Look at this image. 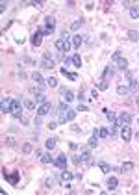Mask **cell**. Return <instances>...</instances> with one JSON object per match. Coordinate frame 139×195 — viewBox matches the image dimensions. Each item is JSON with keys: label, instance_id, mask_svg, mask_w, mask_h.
Masks as SVG:
<instances>
[{"label": "cell", "instance_id": "e575fe53", "mask_svg": "<svg viewBox=\"0 0 139 195\" xmlns=\"http://www.w3.org/2000/svg\"><path fill=\"white\" fill-rule=\"evenodd\" d=\"M111 74H113V71H111V67L108 65V67L104 69V73H102V78H106V80H108V78H111Z\"/></svg>", "mask_w": 139, "mask_h": 195}, {"label": "cell", "instance_id": "83f0119b", "mask_svg": "<svg viewBox=\"0 0 139 195\" xmlns=\"http://www.w3.org/2000/svg\"><path fill=\"white\" fill-rule=\"evenodd\" d=\"M71 61H72V65H74L76 69H80V67H82V58L78 56V54H74V56L71 58Z\"/></svg>", "mask_w": 139, "mask_h": 195}, {"label": "cell", "instance_id": "ffe728a7", "mask_svg": "<svg viewBox=\"0 0 139 195\" xmlns=\"http://www.w3.org/2000/svg\"><path fill=\"white\" fill-rule=\"evenodd\" d=\"M63 173H61V180L63 182H71L74 177H76V175H74V173H69V171H65V169H61Z\"/></svg>", "mask_w": 139, "mask_h": 195}, {"label": "cell", "instance_id": "f6af8a7d", "mask_svg": "<svg viewBox=\"0 0 139 195\" xmlns=\"http://www.w3.org/2000/svg\"><path fill=\"white\" fill-rule=\"evenodd\" d=\"M78 110H82V112H87V110H89V108H87V106H85V104H80V106H78Z\"/></svg>", "mask_w": 139, "mask_h": 195}, {"label": "cell", "instance_id": "52a82bcc", "mask_svg": "<svg viewBox=\"0 0 139 195\" xmlns=\"http://www.w3.org/2000/svg\"><path fill=\"white\" fill-rule=\"evenodd\" d=\"M45 28H47V32H54L56 30V17H52V15H48L47 19H45Z\"/></svg>", "mask_w": 139, "mask_h": 195}, {"label": "cell", "instance_id": "ab89813d", "mask_svg": "<svg viewBox=\"0 0 139 195\" xmlns=\"http://www.w3.org/2000/svg\"><path fill=\"white\" fill-rule=\"evenodd\" d=\"M91 99L95 101V99H98V89L95 88V89H91Z\"/></svg>", "mask_w": 139, "mask_h": 195}, {"label": "cell", "instance_id": "ac0fdd59", "mask_svg": "<svg viewBox=\"0 0 139 195\" xmlns=\"http://www.w3.org/2000/svg\"><path fill=\"white\" fill-rule=\"evenodd\" d=\"M117 93H119L121 97H126L128 93H130V88H128L126 84H121V85H117Z\"/></svg>", "mask_w": 139, "mask_h": 195}, {"label": "cell", "instance_id": "8992f818", "mask_svg": "<svg viewBox=\"0 0 139 195\" xmlns=\"http://www.w3.org/2000/svg\"><path fill=\"white\" fill-rule=\"evenodd\" d=\"M41 65H43L45 69H54V67H56V61L50 58V52H45V54H43V63H41Z\"/></svg>", "mask_w": 139, "mask_h": 195}, {"label": "cell", "instance_id": "f546056e", "mask_svg": "<svg viewBox=\"0 0 139 195\" xmlns=\"http://www.w3.org/2000/svg\"><path fill=\"white\" fill-rule=\"evenodd\" d=\"M128 13H130V17H132V19H139V6H132Z\"/></svg>", "mask_w": 139, "mask_h": 195}, {"label": "cell", "instance_id": "4dcf8cb0", "mask_svg": "<svg viewBox=\"0 0 139 195\" xmlns=\"http://www.w3.org/2000/svg\"><path fill=\"white\" fill-rule=\"evenodd\" d=\"M47 85L48 88H58V78L56 76H48L47 78Z\"/></svg>", "mask_w": 139, "mask_h": 195}, {"label": "cell", "instance_id": "74e56055", "mask_svg": "<svg viewBox=\"0 0 139 195\" xmlns=\"http://www.w3.org/2000/svg\"><path fill=\"white\" fill-rule=\"evenodd\" d=\"M32 150H34V147H32L30 143H24V145H23V153H24V154H30Z\"/></svg>", "mask_w": 139, "mask_h": 195}, {"label": "cell", "instance_id": "7dc6e473", "mask_svg": "<svg viewBox=\"0 0 139 195\" xmlns=\"http://www.w3.org/2000/svg\"><path fill=\"white\" fill-rule=\"evenodd\" d=\"M69 147H71L72 150H76V149H78V143H69Z\"/></svg>", "mask_w": 139, "mask_h": 195}, {"label": "cell", "instance_id": "d6986e66", "mask_svg": "<svg viewBox=\"0 0 139 195\" xmlns=\"http://www.w3.org/2000/svg\"><path fill=\"white\" fill-rule=\"evenodd\" d=\"M80 158H82V164H91V153L89 150H82Z\"/></svg>", "mask_w": 139, "mask_h": 195}, {"label": "cell", "instance_id": "f1b7e54d", "mask_svg": "<svg viewBox=\"0 0 139 195\" xmlns=\"http://www.w3.org/2000/svg\"><path fill=\"white\" fill-rule=\"evenodd\" d=\"M98 167H100V171L104 173V175H110V171H111V167H110L108 164H106V162H100V164H98Z\"/></svg>", "mask_w": 139, "mask_h": 195}, {"label": "cell", "instance_id": "8fae6325", "mask_svg": "<svg viewBox=\"0 0 139 195\" xmlns=\"http://www.w3.org/2000/svg\"><path fill=\"white\" fill-rule=\"evenodd\" d=\"M95 88H97L98 91H106V89L110 88V85H108V80H106V78H102V76H100V78L97 80V84H95Z\"/></svg>", "mask_w": 139, "mask_h": 195}, {"label": "cell", "instance_id": "7a4b0ae2", "mask_svg": "<svg viewBox=\"0 0 139 195\" xmlns=\"http://www.w3.org/2000/svg\"><path fill=\"white\" fill-rule=\"evenodd\" d=\"M132 128H130V125H122L121 126V139H122V141L124 143H130L132 141Z\"/></svg>", "mask_w": 139, "mask_h": 195}, {"label": "cell", "instance_id": "681fc988", "mask_svg": "<svg viewBox=\"0 0 139 195\" xmlns=\"http://www.w3.org/2000/svg\"><path fill=\"white\" fill-rule=\"evenodd\" d=\"M135 106H139V97H135Z\"/></svg>", "mask_w": 139, "mask_h": 195}, {"label": "cell", "instance_id": "7c38bea8", "mask_svg": "<svg viewBox=\"0 0 139 195\" xmlns=\"http://www.w3.org/2000/svg\"><path fill=\"white\" fill-rule=\"evenodd\" d=\"M11 102L13 99H2V113H11Z\"/></svg>", "mask_w": 139, "mask_h": 195}, {"label": "cell", "instance_id": "4fadbf2b", "mask_svg": "<svg viewBox=\"0 0 139 195\" xmlns=\"http://www.w3.org/2000/svg\"><path fill=\"white\" fill-rule=\"evenodd\" d=\"M4 143H6L8 147H15V145L19 143V139H17V138H15L13 134H8V136L4 138Z\"/></svg>", "mask_w": 139, "mask_h": 195}, {"label": "cell", "instance_id": "cb8c5ba5", "mask_svg": "<svg viewBox=\"0 0 139 195\" xmlns=\"http://www.w3.org/2000/svg\"><path fill=\"white\" fill-rule=\"evenodd\" d=\"M104 115H106V119H108L110 123H115V121H117V115H115V112H111V110H104Z\"/></svg>", "mask_w": 139, "mask_h": 195}, {"label": "cell", "instance_id": "44dd1931", "mask_svg": "<svg viewBox=\"0 0 139 195\" xmlns=\"http://www.w3.org/2000/svg\"><path fill=\"white\" fill-rule=\"evenodd\" d=\"M126 37H128V41H137L139 39V32L137 30H128L126 32Z\"/></svg>", "mask_w": 139, "mask_h": 195}, {"label": "cell", "instance_id": "ba28073f", "mask_svg": "<svg viewBox=\"0 0 139 195\" xmlns=\"http://www.w3.org/2000/svg\"><path fill=\"white\" fill-rule=\"evenodd\" d=\"M98 128H93V134H91V138H89V141H87V145L93 149V147H97L98 145Z\"/></svg>", "mask_w": 139, "mask_h": 195}, {"label": "cell", "instance_id": "8d00e7d4", "mask_svg": "<svg viewBox=\"0 0 139 195\" xmlns=\"http://www.w3.org/2000/svg\"><path fill=\"white\" fill-rule=\"evenodd\" d=\"M82 24H83V19H76V20H74V23L71 24V30H78Z\"/></svg>", "mask_w": 139, "mask_h": 195}, {"label": "cell", "instance_id": "7bdbcfd3", "mask_svg": "<svg viewBox=\"0 0 139 195\" xmlns=\"http://www.w3.org/2000/svg\"><path fill=\"white\" fill-rule=\"evenodd\" d=\"M6 9H8V4H6V2H2V4H0V11L6 13Z\"/></svg>", "mask_w": 139, "mask_h": 195}, {"label": "cell", "instance_id": "1f68e13d", "mask_svg": "<svg viewBox=\"0 0 139 195\" xmlns=\"http://www.w3.org/2000/svg\"><path fill=\"white\" fill-rule=\"evenodd\" d=\"M74 117H76V110H67V112H65L67 123H69V121H74Z\"/></svg>", "mask_w": 139, "mask_h": 195}, {"label": "cell", "instance_id": "b9f144b4", "mask_svg": "<svg viewBox=\"0 0 139 195\" xmlns=\"http://www.w3.org/2000/svg\"><path fill=\"white\" fill-rule=\"evenodd\" d=\"M72 162H74L76 166H80V164H82V158H80V156H72Z\"/></svg>", "mask_w": 139, "mask_h": 195}, {"label": "cell", "instance_id": "5b68a950", "mask_svg": "<svg viewBox=\"0 0 139 195\" xmlns=\"http://www.w3.org/2000/svg\"><path fill=\"white\" fill-rule=\"evenodd\" d=\"M52 112V102H45V104H41V106H37V117H45V115H48Z\"/></svg>", "mask_w": 139, "mask_h": 195}, {"label": "cell", "instance_id": "e0dca14e", "mask_svg": "<svg viewBox=\"0 0 139 195\" xmlns=\"http://www.w3.org/2000/svg\"><path fill=\"white\" fill-rule=\"evenodd\" d=\"M106 186H108L110 190H117V186H119V180H117L115 177H108V180H106Z\"/></svg>", "mask_w": 139, "mask_h": 195}, {"label": "cell", "instance_id": "ee69618b", "mask_svg": "<svg viewBox=\"0 0 139 195\" xmlns=\"http://www.w3.org/2000/svg\"><path fill=\"white\" fill-rule=\"evenodd\" d=\"M56 126H58V123H54V121H52V123H48V126H47V128H48V130H54Z\"/></svg>", "mask_w": 139, "mask_h": 195}, {"label": "cell", "instance_id": "f35d334b", "mask_svg": "<svg viewBox=\"0 0 139 195\" xmlns=\"http://www.w3.org/2000/svg\"><path fill=\"white\" fill-rule=\"evenodd\" d=\"M45 186H47V188H52V186H54V178H52V177L45 178Z\"/></svg>", "mask_w": 139, "mask_h": 195}, {"label": "cell", "instance_id": "bcb514c9", "mask_svg": "<svg viewBox=\"0 0 139 195\" xmlns=\"http://www.w3.org/2000/svg\"><path fill=\"white\" fill-rule=\"evenodd\" d=\"M71 130H72V132H76V134H78V132H80V128H78V126H76V125H72V126H71Z\"/></svg>", "mask_w": 139, "mask_h": 195}, {"label": "cell", "instance_id": "5bb4252c", "mask_svg": "<svg viewBox=\"0 0 139 195\" xmlns=\"http://www.w3.org/2000/svg\"><path fill=\"white\" fill-rule=\"evenodd\" d=\"M32 80H34L37 85H47V80L43 78V74H41V73H34V74H32Z\"/></svg>", "mask_w": 139, "mask_h": 195}, {"label": "cell", "instance_id": "603a6c76", "mask_svg": "<svg viewBox=\"0 0 139 195\" xmlns=\"http://www.w3.org/2000/svg\"><path fill=\"white\" fill-rule=\"evenodd\" d=\"M134 167H135L134 162H124V164L121 166V171L122 173H130V171H134Z\"/></svg>", "mask_w": 139, "mask_h": 195}, {"label": "cell", "instance_id": "4316f807", "mask_svg": "<svg viewBox=\"0 0 139 195\" xmlns=\"http://www.w3.org/2000/svg\"><path fill=\"white\" fill-rule=\"evenodd\" d=\"M4 178H8V180L11 182V184H17V180H19V173H13V175L9 177L8 173H6V169H4Z\"/></svg>", "mask_w": 139, "mask_h": 195}, {"label": "cell", "instance_id": "9a60e30c", "mask_svg": "<svg viewBox=\"0 0 139 195\" xmlns=\"http://www.w3.org/2000/svg\"><path fill=\"white\" fill-rule=\"evenodd\" d=\"M41 37H43V32L37 30L35 34L32 36V45H34V47H39V45H41Z\"/></svg>", "mask_w": 139, "mask_h": 195}, {"label": "cell", "instance_id": "2e32d148", "mask_svg": "<svg viewBox=\"0 0 139 195\" xmlns=\"http://www.w3.org/2000/svg\"><path fill=\"white\" fill-rule=\"evenodd\" d=\"M59 73L63 74V76H67L69 80H72V82H76V80H78V74H76V73H69L65 67H63V69H59Z\"/></svg>", "mask_w": 139, "mask_h": 195}, {"label": "cell", "instance_id": "3957f363", "mask_svg": "<svg viewBox=\"0 0 139 195\" xmlns=\"http://www.w3.org/2000/svg\"><path fill=\"white\" fill-rule=\"evenodd\" d=\"M54 47H56L61 54H67V52L71 50V41H65V39H56Z\"/></svg>", "mask_w": 139, "mask_h": 195}, {"label": "cell", "instance_id": "d6a6232c", "mask_svg": "<svg viewBox=\"0 0 139 195\" xmlns=\"http://www.w3.org/2000/svg\"><path fill=\"white\" fill-rule=\"evenodd\" d=\"M24 106L28 108V110H35L37 102H35V101H32V99H28V101H24Z\"/></svg>", "mask_w": 139, "mask_h": 195}, {"label": "cell", "instance_id": "d4e9b609", "mask_svg": "<svg viewBox=\"0 0 139 195\" xmlns=\"http://www.w3.org/2000/svg\"><path fill=\"white\" fill-rule=\"evenodd\" d=\"M41 162H43V164H54V158H52L48 153H43L41 154V158H39Z\"/></svg>", "mask_w": 139, "mask_h": 195}, {"label": "cell", "instance_id": "c3c4849f", "mask_svg": "<svg viewBox=\"0 0 139 195\" xmlns=\"http://www.w3.org/2000/svg\"><path fill=\"white\" fill-rule=\"evenodd\" d=\"M85 9H93V2H87V4H85Z\"/></svg>", "mask_w": 139, "mask_h": 195}, {"label": "cell", "instance_id": "6da1fadb", "mask_svg": "<svg viewBox=\"0 0 139 195\" xmlns=\"http://www.w3.org/2000/svg\"><path fill=\"white\" fill-rule=\"evenodd\" d=\"M111 60L115 61V65H117V69H121V71H126V69H128V60L121 56V52H113V56H111Z\"/></svg>", "mask_w": 139, "mask_h": 195}, {"label": "cell", "instance_id": "836d02e7", "mask_svg": "<svg viewBox=\"0 0 139 195\" xmlns=\"http://www.w3.org/2000/svg\"><path fill=\"white\" fill-rule=\"evenodd\" d=\"M128 88H130V91H137V88H139L137 80H135V78H130V84H128Z\"/></svg>", "mask_w": 139, "mask_h": 195}, {"label": "cell", "instance_id": "277c9868", "mask_svg": "<svg viewBox=\"0 0 139 195\" xmlns=\"http://www.w3.org/2000/svg\"><path fill=\"white\" fill-rule=\"evenodd\" d=\"M11 115L17 119H23V104L17 99H13V102H11Z\"/></svg>", "mask_w": 139, "mask_h": 195}, {"label": "cell", "instance_id": "f907efd6", "mask_svg": "<svg viewBox=\"0 0 139 195\" xmlns=\"http://www.w3.org/2000/svg\"><path fill=\"white\" fill-rule=\"evenodd\" d=\"M137 123H139V117H137Z\"/></svg>", "mask_w": 139, "mask_h": 195}, {"label": "cell", "instance_id": "7402d4cb", "mask_svg": "<svg viewBox=\"0 0 139 195\" xmlns=\"http://www.w3.org/2000/svg\"><path fill=\"white\" fill-rule=\"evenodd\" d=\"M82 45H83V37H82L80 34L74 36V37H72V47H74V48H80Z\"/></svg>", "mask_w": 139, "mask_h": 195}, {"label": "cell", "instance_id": "9c48e42d", "mask_svg": "<svg viewBox=\"0 0 139 195\" xmlns=\"http://www.w3.org/2000/svg\"><path fill=\"white\" fill-rule=\"evenodd\" d=\"M54 166H58L59 169H65V167H67V156H65V154L56 156V158H54Z\"/></svg>", "mask_w": 139, "mask_h": 195}, {"label": "cell", "instance_id": "30bf717a", "mask_svg": "<svg viewBox=\"0 0 139 195\" xmlns=\"http://www.w3.org/2000/svg\"><path fill=\"white\" fill-rule=\"evenodd\" d=\"M59 93H61V97H63V101H65V102H71V101H74V93H72L71 89L61 88V89H59Z\"/></svg>", "mask_w": 139, "mask_h": 195}, {"label": "cell", "instance_id": "d590c367", "mask_svg": "<svg viewBox=\"0 0 139 195\" xmlns=\"http://www.w3.org/2000/svg\"><path fill=\"white\" fill-rule=\"evenodd\" d=\"M98 136H100L102 139L110 138V130H108V128H98Z\"/></svg>", "mask_w": 139, "mask_h": 195}, {"label": "cell", "instance_id": "484cf974", "mask_svg": "<svg viewBox=\"0 0 139 195\" xmlns=\"http://www.w3.org/2000/svg\"><path fill=\"white\" fill-rule=\"evenodd\" d=\"M56 143H58V139H56V138H48L47 141H45V147H47L48 150H52V149L56 147Z\"/></svg>", "mask_w": 139, "mask_h": 195}, {"label": "cell", "instance_id": "60d3db41", "mask_svg": "<svg viewBox=\"0 0 139 195\" xmlns=\"http://www.w3.org/2000/svg\"><path fill=\"white\" fill-rule=\"evenodd\" d=\"M61 39L69 41V32H67V30H63V32H61Z\"/></svg>", "mask_w": 139, "mask_h": 195}]
</instances>
